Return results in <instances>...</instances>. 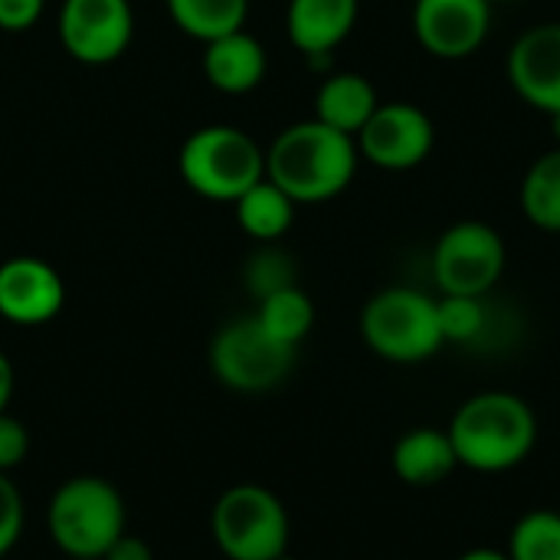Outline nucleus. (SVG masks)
Masks as SVG:
<instances>
[{"label": "nucleus", "mask_w": 560, "mask_h": 560, "mask_svg": "<svg viewBox=\"0 0 560 560\" xmlns=\"http://www.w3.org/2000/svg\"><path fill=\"white\" fill-rule=\"evenodd\" d=\"M354 167V138L318 118L285 128L266 154V177L295 203H318L341 194L351 184Z\"/></svg>", "instance_id": "f257e3e1"}, {"label": "nucleus", "mask_w": 560, "mask_h": 560, "mask_svg": "<svg viewBox=\"0 0 560 560\" xmlns=\"http://www.w3.org/2000/svg\"><path fill=\"white\" fill-rule=\"evenodd\" d=\"M456 459L476 472H509L522 466L538 443L535 410L505 390L469 397L446 427Z\"/></svg>", "instance_id": "f03ea898"}, {"label": "nucleus", "mask_w": 560, "mask_h": 560, "mask_svg": "<svg viewBox=\"0 0 560 560\" xmlns=\"http://www.w3.org/2000/svg\"><path fill=\"white\" fill-rule=\"evenodd\" d=\"M46 522L69 558H102L125 535V502L112 482L79 476L56 489Z\"/></svg>", "instance_id": "7ed1b4c3"}, {"label": "nucleus", "mask_w": 560, "mask_h": 560, "mask_svg": "<svg viewBox=\"0 0 560 560\" xmlns=\"http://www.w3.org/2000/svg\"><path fill=\"white\" fill-rule=\"evenodd\" d=\"M361 335L374 354L394 364L427 361L446 345L440 331L436 299L404 285L384 289L364 305Z\"/></svg>", "instance_id": "20e7f679"}, {"label": "nucleus", "mask_w": 560, "mask_h": 560, "mask_svg": "<svg viewBox=\"0 0 560 560\" xmlns=\"http://www.w3.org/2000/svg\"><path fill=\"white\" fill-rule=\"evenodd\" d=\"M180 174L190 190L210 200H240L266 177V154L246 131L210 125L184 141Z\"/></svg>", "instance_id": "39448f33"}, {"label": "nucleus", "mask_w": 560, "mask_h": 560, "mask_svg": "<svg viewBox=\"0 0 560 560\" xmlns=\"http://www.w3.org/2000/svg\"><path fill=\"white\" fill-rule=\"evenodd\" d=\"M213 538L230 560H276L289 548V512L262 486H233L220 495Z\"/></svg>", "instance_id": "423d86ee"}, {"label": "nucleus", "mask_w": 560, "mask_h": 560, "mask_svg": "<svg viewBox=\"0 0 560 560\" xmlns=\"http://www.w3.org/2000/svg\"><path fill=\"white\" fill-rule=\"evenodd\" d=\"M292 361H295V348L272 338L259 325L256 315L230 322L226 328H220V335L210 345L213 374L230 390H240V394L272 390L276 384L285 381V374L292 371Z\"/></svg>", "instance_id": "0eeeda50"}, {"label": "nucleus", "mask_w": 560, "mask_h": 560, "mask_svg": "<svg viewBox=\"0 0 560 560\" xmlns=\"http://www.w3.org/2000/svg\"><path fill=\"white\" fill-rule=\"evenodd\" d=\"M505 272L502 236L479 220L450 226L433 249V279L440 295H489Z\"/></svg>", "instance_id": "6e6552de"}, {"label": "nucleus", "mask_w": 560, "mask_h": 560, "mask_svg": "<svg viewBox=\"0 0 560 560\" xmlns=\"http://www.w3.org/2000/svg\"><path fill=\"white\" fill-rule=\"evenodd\" d=\"M433 118L410 102H387L358 131V151L384 171H410L433 151Z\"/></svg>", "instance_id": "1a4fd4ad"}, {"label": "nucleus", "mask_w": 560, "mask_h": 560, "mask_svg": "<svg viewBox=\"0 0 560 560\" xmlns=\"http://www.w3.org/2000/svg\"><path fill=\"white\" fill-rule=\"evenodd\" d=\"M128 0H66L59 13V36L69 56L89 66L112 62L131 43Z\"/></svg>", "instance_id": "9d476101"}, {"label": "nucleus", "mask_w": 560, "mask_h": 560, "mask_svg": "<svg viewBox=\"0 0 560 560\" xmlns=\"http://www.w3.org/2000/svg\"><path fill=\"white\" fill-rule=\"evenodd\" d=\"M492 26V0H417L413 30L436 59L472 56Z\"/></svg>", "instance_id": "9b49d317"}, {"label": "nucleus", "mask_w": 560, "mask_h": 560, "mask_svg": "<svg viewBox=\"0 0 560 560\" xmlns=\"http://www.w3.org/2000/svg\"><path fill=\"white\" fill-rule=\"evenodd\" d=\"M509 82L535 108L560 112V23H541L522 33L509 52Z\"/></svg>", "instance_id": "f8f14e48"}, {"label": "nucleus", "mask_w": 560, "mask_h": 560, "mask_svg": "<svg viewBox=\"0 0 560 560\" xmlns=\"http://www.w3.org/2000/svg\"><path fill=\"white\" fill-rule=\"evenodd\" d=\"M66 299L59 272L33 256L0 266V315L13 325H43L59 315Z\"/></svg>", "instance_id": "ddd939ff"}, {"label": "nucleus", "mask_w": 560, "mask_h": 560, "mask_svg": "<svg viewBox=\"0 0 560 560\" xmlns=\"http://www.w3.org/2000/svg\"><path fill=\"white\" fill-rule=\"evenodd\" d=\"M358 20V0H292L289 39L312 59L328 56Z\"/></svg>", "instance_id": "4468645a"}, {"label": "nucleus", "mask_w": 560, "mask_h": 560, "mask_svg": "<svg viewBox=\"0 0 560 560\" xmlns=\"http://www.w3.org/2000/svg\"><path fill=\"white\" fill-rule=\"evenodd\" d=\"M390 459H394L397 479L413 489H433V486L446 482L453 476V469L459 466L450 433L433 430V427H417V430L404 433L397 440Z\"/></svg>", "instance_id": "2eb2a0df"}, {"label": "nucleus", "mask_w": 560, "mask_h": 560, "mask_svg": "<svg viewBox=\"0 0 560 560\" xmlns=\"http://www.w3.org/2000/svg\"><path fill=\"white\" fill-rule=\"evenodd\" d=\"M203 72H207L210 85H217L220 92H233V95L249 92L266 75V49L256 36H249L243 30L226 33V36L207 43Z\"/></svg>", "instance_id": "dca6fc26"}, {"label": "nucleus", "mask_w": 560, "mask_h": 560, "mask_svg": "<svg viewBox=\"0 0 560 560\" xmlns=\"http://www.w3.org/2000/svg\"><path fill=\"white\" fill-rule=\"evenodd\" d=\"M377 92L374 85L358 72H338L322 82L315 95V118L358 138V131L368 125V118L377 112Z\"/></svg>", "instance_id": "f3484780"}, {"label": "nucleus", "mask_w": 560, "mask_h": 560, "mask_svg": "<svg viewBox=\"0 0 560 560\" xmlns=\"http://www.w3.org/2000/svg\"><path fill=\"white\" fill-rule=\"evenodd\" d=\"M292 213H295V200L282 187H276L269 177L253 184L236 200L240 226L256 240H279L292 226Z\"/></svg>", "instance_id": "a211bd4d"}, {"label": "nucleus", "mask_w": 560, "mask_h": 560, "mask_svg": "<svg viewBox=\"0 0 560 560\" xmlns=\"http://www.w3.org/2000/svg\"><path fill=\"white\" fill-rule=\"evenodd\" d=\"M246 7L249 0H167L174 23L203 43L243 30Z\"/></svg>", "instance_id": "6ab92c4d"}, {"label": "nucleus", "mask_w": 560, "mask_h": 560, "mask_svg": "<svg viewBox=\"0 0 560 560\" xmlns=\"http://www.w3.org/2000/svg\"><path fill=\"white\" fill-rule=\"evenodd\" d=\"M522 210L535 226L560 233V148L528 167L522 180Z\"/></svg>", "instance_id": "aec40b11"}, {"label": "nucleus", "mask_w": 560, "mask_h": 560, "mask_svg": "<svg viewBox=\"0 0 560 560\" xmlns=\"http://www.w3.org/2000/svg\"><path fill=\"white\" fill-rule=\"evenodd\" d=\"M256 318H259V325L272 338H279L282 345H292L295 348L312 331V325H315V305H312V299L299 285H289L282 292L266 295L259 302Z\"/></svg>", "instance_id": "412c9836"}, {"label": "nucleus", "mask_w": 560, "mask_h": 560, "mask_svg": "<svg viewBox=\"0 0 560 560\" xmlns=\"http://www.w3.org/2000/svg\"><path fill=\"white\" fill-rule=\"evenodd\" d=\"M436 315H440L443 341H453V345H476L486 338L492 325L486 295H440Z\"/></svg>", "instance_id": "4be33fe9"}, {"label": "nucleus", "mask_w": 560, "mask_h": 560, "mask_svg": "<svg viewBox=\"0 0 560 560\" xmlns=\"http://www.w3.org/2000/svg\"><path fill=\"white\" fill-rule=\"evenodd\" d=\"M509 560H560V512L535 509L509 535Z\"/></svg>", "instance_id": "5701e85b"}, {"label": "nucleus", "mask_w": 560, "mask_h": 560, "mask_svg": "<svg viewBox=\"0 0 560 560\" xmlns=\"http://www.w3.org/2000/svg\"><path fill=\"white\" fill-rule=\"evenodd\" d=\"M295 285V266L292 256L282 249H259L249 262H246V289L262 302L272 292H282Z\"/></svg>", "instance_id": "b1692460"}, {"label": "nucleus", "mask_w": 560, "mask_h": 560, "mask_svg": "<svg viewBox=\"0 0 560 560\" xmlns=\"http://www.w3.org/2000/svg\"><path fill=\"white\" fill-rule=\"evenodd\" d=\"M20 532H23V499L16 486L7 479V472H0V558L20 541Z\"/></svg>", "instance_id": "393cba45"}, {"label": "nucleus", "mask_w": 560, "mask_h": 560, "mask_svg": "<svg viewBox=\"0 0 560 560\" xmlns=\"http://www.w3.org/2000/svg\"><path fill=\"white\" fill-rule=\"evenodd\" d=\"M30 453V433L26 427L10 417V413H0V472H10L16 469Z\"/></svg>", "instance_id": "a878e982"}, {"label": "nucleus", "mask_w": 560, "mask_h": 560, "mask_svg": "<svg viewBox=\"0 0 560 560\" xmlns=\"http://www.w3.org/2000/svg\"><path fill=\"white\" fill-rule=\"evenodd\" d=\"M43 13V0H0V30H30Z\"/></svg>", "instance_id": "bb28decb"}, {"label": "nucleus", "mask_w": 560, "mask_h": 560, "mask_svg": "<svg viewBox=\"0 0 560 560\" xmlns=\"http://www.w3.org/2000/svg\"><path fill=\"white\" fill-rule=\"evenodd\" d=\"M102 560H154V551H151V545H148L144 538L125 532V535L102 555Z\"/></svg>", "instance_id": "cd10ccee"}, {"label": "nucleus", "mask_w": 560, "mask_h": 560, "mask_svg": "<svg viewBox=\"0 0 560 560\" xmlns=\"http://www.w3.org/2000/svg\"><path fill=\"white\" fill-rule=\"evenodd\" d=\"M10 397H13V368H10L7 354L0 351V413H7Z\"/></svg>", "instance_id": "c85d7f7f"}, {"label": "nucleus", "mask_w": 560, "mask_h": 560, "mask_svg": "<svg viewBox=\"0 0 560 560\" xmlns=\"http://www.w3.org/2000/svg\"><path fill=\"white\" fill-rule=\"evenodd\" d=\"M456 560H509L505 551H495V548H476V551H466L463 558Z\"/></svg>", "instance_id": "c756f323"}, {"label": "nucleus", "mask_w": 560, "mask_h": 560, "mask_svg": "<svg viewBox=\"0 0 560 560\" xmlns=\"http://www.w3.org/2000/svg\"><path fill=\"white\" fill-rule=\"evenodd\" d=\"M551 121H555V135L560 138V112H558V115H551Z\"/></svg>", "instance_id": "7c9ffc66"}, {"label": "nucleus", "mask_w": 560, "mask_h": 560, "mask_svg": "<svg viewBox=\"0 0 560 560\" xmlns=\"http://www.w3.org/2000/svg\"><path fill=\"white\" fill-rule=\"evenodd\" d=\"M69 560H102V558H69Z\"/></svg>", "instance_id": "2f4dec72"}, {"label": "nucleus", "mask_w": 560, "mask_h": 560, "mask_svg": "<svg viewBox=\"0 0 560 560\" xmlns=\"http://www.w3.org/2000/svg\"><path fill=\"white\" fill-rule=\"evenodd\" d=\"M276 560H292V558H289V555H282V558H276Z\"/></svg>", "instance_id": "473e14b6"}]
</instances>
